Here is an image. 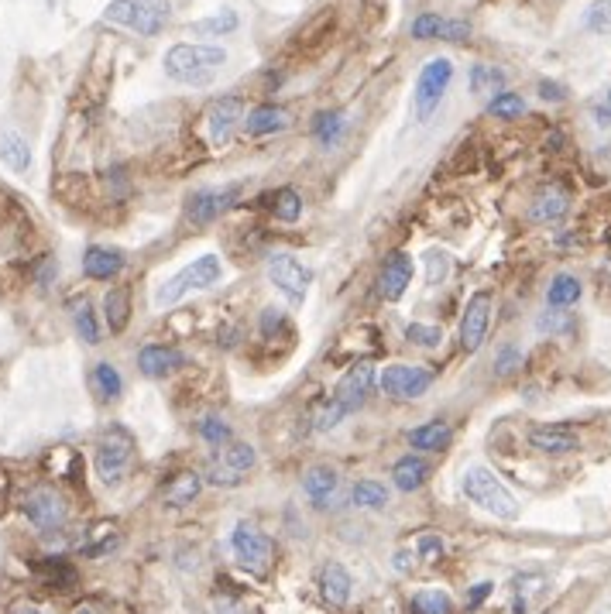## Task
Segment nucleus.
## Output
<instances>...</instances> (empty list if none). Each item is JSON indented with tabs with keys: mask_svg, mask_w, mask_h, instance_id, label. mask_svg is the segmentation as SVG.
Returning <instances> with one entry per match:
<instances>
[{
	"mask_svg": "<svg viewBox=\"0 0 611 614\" xmlns=\"http://www.w3.org/2000/svg\"><path fill=\"white\" fill-rule=\"evenodd\" d=\"M282 327H285L282 309H265V313H261V333H265V337H271V329H282Z\"/></svg>",
	"mask_w": 611,
	"mask_h": 614,
	"instance_id": "47",
	"label": "nucleus"
},
{
	"mask_svg": "<svg viewBox=\"0 0 611 614\" xmlns=\"http://www.w3.org/2000/svg\"><path fill=\"white\" fill-rule=\"evenodd\" d=\"M337 471H330V467H310L306 477H302V491L310 494L313 505H327L333 498V491H337Z\"/></svg>",
	"mask_w": 611,
	"mask_h": 614,
	"instance_id": "24",
	"label": "nucleus"
},
{
	"mask_svg": "<svg viewBox=\"0 0 611 614\" xmlns=\"http://www.w3.org/2000/svg\"><path fill=\"white\" fill-rule=\"evenodd\" d=\"M409 608H413V614H450L454 604L443 590H419Z\"/></svg>",
	"mask_w": 611,
	"mask_h": 614,
	"instance_id": "37",
	"label": "nucleus"
},
{
	"mask_svg": "<svg viewBox=\"0 0 611 614\" xmlns=\"http://www.w3.org/2000/svg\"><path fill=\"white\" fill-rule=\"evenodd\" d=\"M292 124V114L285 110V107H275V103H261L255 107L248 120H244V128L248 134H255V138H265V134H275V130H285Z\"/></svg>",
	"mask_w": 611,
	"mask_h": 614,
	"instance_id": "19",
	"label": "nucleus"
},
{
	"mask_svg": "<svg viewBox=\"0 0 611 614\" xmlns=\"http://www.w3.org/2000/svg\"><path fill=\"white\" fill-rule=\"evenodd\" d=\"M505 86V72L495 69V66H474L470 69V89L478 97H498Z\"/></svg>",
	"mask_w": 611,
	"mask_h": 614,
	"instance_id": "32",
	"label": "nucleus"
},
{
	"mask_svg": "<svg viewBox=\"0 0 611 614\" xmlns=\"http://www.w3.org/2000/svg\"><path fill=\"white\" fill-rule=\"evenodd\" d=\"M224 278V265L216 255H199L185 265L183 272H175L165 282V286L155 292V306H175L179 299H185L189 292H199V288H210Z\"/></svg>",
	"mask_w": 611,
	"mask_h": 614,
	"instance_id": "3",
	"label": "nucleus"
},
{
	"mask_svg": "<svg viewBox=\"0 0 611 614\" xmlns=\"http://www.w3.org/2000/svg\"><path fill=\"white\" fill-rule=\"evenodd\" d=\"M255 446L248 443H230L227 450H224V460L220 463H227L234 474H248L251 467H255Z\"/></svg>",
	"mask_w": 611,
	"mask_h": 614,
	"instance_id": "40",
	"label": "nucleus"
},
{
	"mask_svg": "<svg viewBox=\"0 0 611 614\" xmlns=\"http://www.w3.org/2000/svg\"><path fill=\"white\" fill-rule=\"evenodd\" d=\"M269 278H271V286L279 288L289 302H302L306 292H310V286H313V272H310L302 261H296L292 255H271Z\"/></svg>",
	"mask_w": 611,
	"mask_h": 614,
	"instance_id": "7",
	"label": "nucleus"
},
{
	"mask_svg": "<svg viewBox=\"0 0 611 614\" xmlns=\"http://www.w3.org/2000/svg\"><path fill=\"white\" fill-rule=\"evenodd\" d=\"M138 368H142L144 378H165L175 368H183V354L175 347H165V343H148L138 354Z\"/></svg>",
	"mask_w": 611,
	"mask_h": 614,
	"instance_id": "17",
	"label": "nucleus"
},
{
	"mask_svg": "<svg viewBox=\"0 0 611 614\" xmlns=\"http://www.w3.org/2000/svg\"><path fill=\"white\" fill-rule=\"evenodd\" d=\"M584 28L591 35H608L611 31V0H595L584 11Z\"/></svg>",
	"mask_w": 611,
	"mask_h": 614,
	"instance_id": "39",
	"label": "nucleus"
},
{
	"mask_svg": "<svg viewBox=\"0 0 611 614\" xmlns=\"http://www.w3.org/2000/svg\"><path fill=\"white\" fill-rule=\"evenodd\" d=\"M413 286V257L409 255H392L385 261L382 268V278H378V288H382V296L388 302H398L406 296V288Z\"/></svg>",
	"mask_w": 611,
	"mask_h": 614,
	"instance_id": "15",
	"label": "nucleus"
},
{
	"mask_svg": "<svg viewBox=\"0 0 611 614\" xmlns=\"http://www.w3.org/2000/svg\"><path fill=\"white\" fill-rule=\"evenodd\" d=\"M244 120V100L241 97H220L214 100L210 114H206V130H210V144L214 148H224L230 144V138L237 134Z\"/></svg>",
	"mask_w": 611,
	"mask_h": 614,
	"instance_id": "9",
	"label": "nucleus"
},
{
	"mask_svg": "<svg viewBox=\"0 0 611 614\" xmlns=\"http://www.w3.org/2000/svg\"><path fill=\"white\" fill-rule=\"evenodd\" d=\"M25 515H28L38 529L48 532V529H58V526L66 522V505H62V498H58L56 491L38 487V491H31L28 501H25Z\"/></svg>",
	"mask_w": 611,
	"mask_h": 614,
	"instance_id": "14",
	"label": "nucleus"
},
{
	"mask_svg": "<svg viewBox=\"0 0 611 614\" xmlns=\"http://www.w3.org/2000/svg\"><path fill=\"white\" fill-rule=\"evenodd\" d=\"M419 557H423V559H440L443 557L440 536H423V539H419Z\"/></svg>",
	"mask_w": 611,
	"mask_h": 614,
	"instance_id": "46",
	"label": "nucleus"
},
{
	"mask_svg": "<svg viewBox=\"0 0 611 614\" xmlns=\"http://www.w3.org/2000/svg\"><path fill=\"white\" fill-rule=\"evenodd\" d=\"M15 614H38L35 608H21V611H15Z\"/></svg>",
	"mask_w": 611,
	"mask_h": 614,
	"instance_id": "54",
	"label": "nucleus"
},
{
	"mask_svg": "<svg viewBox=\"0 0 611 614\" xmlns=\"http://www.w3.org/2000/svg\"><path fill=\"white\" fill-rule=\"evenodd\" d=\"M460 491H464L478 508H484L488 515H498V518H505V522H512L515 515H519V505H515L512 491L501 484L488 467H468V471H464V481H460Z\"/></svg>",
	"mask_w": 611,
	"mask_h": 614,
	"instance_id": "4",
	"label": "nucleus"
},
{
	"mask_svg": "<svg viewBox=\"0 0 611 614\" xmlns=\"http://www.w3.org/2000/svg\"><path fill=\"white\" fill-rule=\"evenodd\" d=\"M567 213V196L560 193V189H546L536 196V203L529 206V220L532 224H553L560 216Z\"/></svg>",
	"mask_w": 611,
	"mask_h": 614,
	"instance_id": "26",
	"label": "nucleus"
},
{
	"mask_svg": "<svg viewBox=\"0 0 611 614\" xmlns=\"http://www.w3.org/2000/svg\"><path fill=\"white\" fill-rule=\"evenodd\" d=\"M224 62H227V52L220 45H203V42L172 45L169 52H165V58H162L165 76H169L172 83L183 86H210Z\"/></svg>",
	"mask_w": 611,
	"mask_h": 614,
	"instance_id": "1",
	"label": "nucleus"
},
{
	"mask_svg": "<svg viewBox=\"0 0 611 614\" xmlns=\"http://www.w3.org/2000/svg\"><path fill=\"white\" fill-rule=\"evenodd\" d=\"M121 268H124V257H121V251H111V247H86V255H83V275L86 278L111 282Z\"/></svg>",
	"mask_w": 611,
	"mask_h": 614,
	"instance_id": "21",
	"label": "nucleus"
},
{
	"mask_svg": "<svg viewBox=\"0 0 611 614\" xmlns=\"http://www.w3.org/2000/svg\"><path fill=\"white\" fill-rule=\"evenodd\" d=\"M427 477H429V463L423 457H402L392 467V481H395L398 491H419V487L427 484Z\"/></svg>",
	"mask_w": 611,
	"mask_h": 614,
	"instance_id": "23",
	"label": "nucleus"
},
{
	"mask_svg": "<svg viewBox=\"0 0 611 614\" xmlns=\"http://www.w3.org/2000/svg\"><path fill=\"white\" fill-rule=\"evenodd\" d=\"M103 319L111 333H124L131 319V292L128 288H111L107 299H103Z\"/></svg>",
	"mask_w": 611,
	"mask_h": 614,
	"instance_id": "25",
	"label": "nucleus"
},
{
	"mask_svg": "<svg viewBox=\"0 0 611 614\" xmlns=\"http://www.w3.org/2000/svg\"><path fill=\"white\" fill-rule=\"evenodd\" d=\"M413 567V557L409 553H395V570H409Z\"/></svg>",
	"mask_w": 611,
	"mask_h": 614,
	"instance_id": "53",
	"label": "nucleus"
},
{
	"mask_svg": "<svg viewBox=\"0 0 611 614\" xmlns=\"http://www.w3.org/2000/svg\"><path fill=\"white\" fill-rule=\"evenodd\" d=\"M413 38H419V42H433V38L464 42V38H470V25H464V21H447V17L440 15H419L413 21Z\"/></svg>",
	"mask_w": 611,
	"mask_h": 614,
	"instance_id": "16",
	"label": "nucleus"
},
{
	"mask_svg": "<svg viewBox=\"0 0 611 614\" xmlns=\"http://www.w3.org/2000/svg\"><path fill=\"white\" fill-rule=\"evenodd\" d=\"M433 261H429V282H437V275L443 278V272H447V255H429Z\"/></svg>",
	"mask_w": 611,
	"mask_h": 614,
	"instance_id": "50",
	"label": "nucleus"
},
{
	"mask_svg": "<svg viewBox=\"0 0 611 614\" xmlns=\"http://www.w3.org/2000/svg\"><path fill=\"white\" fill-rule=\"evenodd\" d=\"M450 426L447 422H427V426H416L413 432H409V443L416 446V450H443V446L450 443Z\"/></svg>",
	"mask_w": 611,
	"mask_h": 614,
	"instance_id": "28",
	"label": "nucleus"
},
{
	"mask_svg": "<svg viewBox=\"0 0 611 614\" xmlns=\"http://www.w3.org/2000/svg\"><path fill=\"white\" fill-rule=\"evenodd\" d=\"M93 391H97L103 401L117 399V395L124 391V378L117 374L114 364H107V360H103V364H97V368H93Z\"/></svg>",
	"mask_w": 611,
	"mask_h": 614,
	"instance_id": "33",
	"label": "nucleus"
},
{
	"mask_svg": "<svg viewBox=\"0 0 611 614\" xmlns=\"http://www.w3.org/2000/svg\"><path fill=\"white\" fill-rule=\"evenodd\" d=\"M540 97H543V100L560 103L564 97H567V89H564L560 83H550V79H543V83H540Z\"/></svg>",
	"mask_w": 611,
	"mask_h": 614,
	"instance_id": "48",
	"label": "nucleus"
},
{
	"mask_svg": "<svg viewBox=\"0 0 611 614\" xmlns=\"http://www.w3.org/2000/svg\"><path fill=\"white\" fill-rule=\"evenodd\" d=\"M371 385H374V368H371L368 360H361V364H354L351 371L343 374L341 385L333 388V395H330V399L337 401L343 412L351 415V412H357V409L364 405Z\"/></svg>",
	"mask_w": 611,
	"mask_h": 614,
	"instance_id": "12",
	"label": "nucleus"
},
{
	"mask_svg": "<svg viewBox=\"0 0 611 614\" xmlns=\"http://www.w3.org/2000/svg\"><path fill=\"white\" fill-rule=\"evenodd\" d=\"M488 594H491V584H478V587H474V590H470L468 608H478V604H481V600L488 598Z\"/></svg>",
	"mask_w": 611,
	"mask_h": 614,
	"instance_id": "51",
	"label": "nucleus"
},
{
	"mask_svg": "<svg viewBox=\"0 0 611 614\" xmlns=\"http://www.w3.org/2000/svg\"><path fill=\"white\" fill-rule=\"evenodd\" d=\"M199 487H203V477H199V474H175L169 484H165V505L183 508V505H189V501L196 498Z\"/></svg>",
	"mask_w": 611,
	"mask_h": 614,
	"instance_id": "27",
	"label": "nucleus"
},
{
	"mask_svg": "<svg viewBox=\"0 0 611 614\" xmlns=\"http://www.w3.org/2000/svg\"><path fill=\"white\" fill-rule=\"evenodd\" d=\"M237 25H241V17L234 15V11H220V15H214V17L193 21V25H189V31H193V35H210V38H224V35H234V31H237Z\"/></svg>",
	"mask_w": 611,
	"mask_h": 614,
	"instance_id": "31",
	"label": "nucleus"
},
{
	"mask_svg": "<svg viewBox=\"0 0 611 614\" xmlns=\"http://www.w3.org/2000/svg\"><path fill=\"white\" fill-rule=\"evenodd\" d=\"M343 409L337 405V401L330 399L323 409H320V415H316V429H333V426H341V419H343Z\"/></svg>",
	"mask_w": 611,
	"mask_h": 614,
	"instance_id": "45",
	"label": "nucleus"
},
{
	"mask_svg": "<svg viewBox=\"0 0 611 614\" xmlns=\"http://www.w3.org/2000/svg\"><path fill=\"white\" fill-rule=\"evenodd\" d=\"M42 573H45V580L56 584L58 590H72V587H76V570H72L69 563H62V559H48L42 567Z\"/></svg>",
	"mask_w": 611,
	"mask_h": 614,
	"instance_id": "41",
	"label": "nucleus"
},
{
	"mask_svg": "<svg viewBox=\"0 0 611 614\" xmlns=\"http://www.w3.org/2000/svg\"><path fill=\"white\" fill-rule=\"evenodd\" d=\"M199 436H203L210 446H227L230 443V426L224 422V419H216V415H206V419L199 422Z\"/></svg>",
	"mask_w": 611,
	"mask_h": 614,
	"instance_id": "42",
	"label": "nucleus"
},
{
	"mask_svg": "<svg viewBox=\"0 0 611 614\" xmlns=\"http://www.w3.org/2000/svg\"><path fill=\"white\" fill-rule=\"evenodd\" d=\"M72 323H76V333H79V337H83L86 343H100L97 316H93V306H90L86 299L72 306Z\"/></svg>",
	"mask_w": 611,
	"mask_h": 614,
	"instance_id": "36",
	"label": "nucleus"
},
{
	"mask_svg": "<svg viewBox=\"0 0 611 614\" xmlns=\"http://www.w3.org/2000/svg\"><path fill=\"white\" fill-rule=\"evenodd\" d=\"M515 360H519V350H512V347H505V350H501V358H498V374H509L512 371V364Z\"/></svg>",
	"mask_w": 611,
	"mask_h": 614,
	"instance_id": "49",
	"label": "nucleus"
},
{
	"mask_svg": "<svg viewBox=\"0 0 611 614\" xmlns=\"http://www.w3.org/2000/svg\"><path fill=\"white\" fill-rule=\"evenodd\" d=\"M378 385L392 399H419L433 385V371L419 368V364H388L378 378Z\"/></svg>",
	"mask_w": 611,
	"mask_h": 614,
	"instance_id": "8",
	"label": "nucleus"
},
{
	"mask_svg": "<svg viewBox=\"0 0 611 614\" xmlns=\"http://www.w3.org/2000/svg\"><path fill=\"white\" fill-rule=\"evenodd\" d=\"M237 200H241V186L199 189V193H193V200H189V220H193L196 227H206V224H214L216 216L224 213V210H230Z\"/></svg>",
	"mask_w": 611,
	"mask_h": 614,
	"instance_id": "10",
	"label": "nucleus"
},
{
	"mask_svg": "<svg viewBox=\"0 0 611 614\" xmlns=\"http://www.w3.org/2000/svg\"><path fill=\"white\" fill-rule=\"evenodd\" d=\"M608 110H611V89H608Z\"/></svg>",
	"mask_w": 611,
	"mask_h": 614,
	"instance_id": "56",
	"label": "nucleus"
},
{
	"mask_svg": "<svg viewBox=\"0 0 611 614\" xmlns=\"http://www.w3.org/2000/svg\"><path fill=\"white\" fill-rule=\"evenodd\" d=\"M206 481H210V484H216V487H237V484H241V474H234L227 463H210Z\"/></svg>",
	"mask_w": 611,
	"mask_h": 614,
	"instance_id": "44",
	"label": "nucleus"
},
{
	"mask_svg": "<svg viewBox=\"0 0 611 614\" xmlns=\"http://www.w3.org/2000/svg\"><path fill=\"white\" fill-rule=\"evenodd\" d=\"M320 587H323V598H327L333 608H343V604L351 600V573L343 570L341 563H327V567H323Z\"/></svg>",
	"mask_w": 611,
	"mask_h": 614,
	"instance_id": "22",
	"label": "nucleus"
},
{
	"mask_svg": "<svg viewBox=\"0 0 611 614\" xmlns=\"http://www.w3.org/2000/svg\"><path fill=\"white\" fill-rule=\"evenodd\" d=\"M488 114L498 117V120H515V117L526 114V100L519 97V93H498V97H491L488 100Z\"/></svg>",
	"mask_w": 611,
	"mask_h": 614,
	"instance_id": "34",
	"label": "nucleus"
},
{
	"mask_svg": "<svg viewBox=\"0 0 611 614\" xmlns=\"http://www.w3.org/2000/svg\"><path fill=\"white\" fill-rule=\"evenodd\" d=\"M134 457V432L128 426H107L97 440V471L103 484H121Z\"/></svg>",
	"mask_w": 611,
	"mask_h": 614,
	"instance_id": "5",
	"label": "nucleus"
},
{
	"mask_svg": "<svg viewBox=\"0 0 611 614\" xmlns=\"http://www.w3.org/2000/svg\"><path fill=\"white\" fill-rule=\"evenodd\" d=\"M169 17H172V0H114L103 11V21L138 31V35H148V38L162 35L165 25H169Z\"/></svg>",
	"mask_w": 611,
	"mask_h": 614,
	"instance_id": "2",
	"label": "nucleus"
},
{
	"mask_svg": "<svg viewBox=\"0 0 611 614\" xmlns=\"http://www.w3.org/2000/svg\"><path fill=\"white\" fill-rule=\"evenodd\" d=\"M595 117H597V124H601V128H611V110H608V107H597Z\"/></svg>",
	"mask_w": 611,
	"mask_h": 614,
	"instance_id": "52",
	"label": "nucleus"
},
{
	"mask_svg": "<svg viewBox=\"0 0 611 614\" xmlns=\"http://www.w3.org/2000/svg\"><path fill=\"white\" fill-rule=\"evenodd\" d=\"M388 487L378 481H357L354 484V505L357 508H385L388 505Z\"/></svg>",
	"mask_w": 611,
	"mask_h": 614,
	"instance_id": "35",
	"label": "nucleus"
},
{
	"mask_svg": "<svg viewBox=\"0 0 611 614\" xmlns=\"http://www.w3.org/2000/svg\"><path fill=\"white\" fill-rule=\"evenodd\" d=\"M529 446L540 450V453H574V450H581V440L570 429L543 426L529 432Z\"/></svg>",
	"mask_w": 611,
	"mask_h": 614,
	"instance_id": "20",
	"label": "nucleus"
},
{
	"mask_svg": "<svg viewBox=\"0 0 611 614\" xmlns=\"http://www.w3.org/2000/svg\"><path fill=\"white\" fill-rule=\"evenodd\" d=\"M406 337H409L413 343H419V347H440L443 329L427 327V323H409V327H406Z\"/></svg>",
	"mask_w": 611,
	"mask_h": 614,
	"instance_id": "43",
	"label": "nucleus"
},
{
	"mask_svg": "<svg viewBox=\"0 0 611 614\" xmlns=\"http://www.w3.org/2000/svg\"><path fill=\"white\" fill-rule=\"evenodd\" d=\"M275 216L282 220V224H296L299 216H302V196H299L296 189H279L275 193Z\"/></svg>",
	"mask_w": 611,
	"mask_h": 614,
	"instance_id": "38",
	"label": "nucleus"
},
{
	"mask_svg": "<svg viewBox=\"0 0 611 614\" xmlns=\"http://www.w3.org/2000/svg\"><path fill=\"white\" fill-rule=\"evenodd\" d=\"M0 161H4L11 172H28L31 169L28 138H25L17 128H11V124H4V128H0Z\"/></svg>",
	"mask_w": 611,
	"mask_h": 614,
	"instance_id": "18",
	"label": "nucleus"
},
{
	"mask_svg": "<svg viewBox=\"0 0 611 614\" xmlns=\"http://www.w3.org/2000/svg\"><path fill=\"white\" fill-rule=\"evenodd\" d=\"M491 296L488 292H478V296H470L468 309H464V319H460V347L474 354L478 347L484 343L488 337V323H491Z\"/></svg>",
	"mask_w": 611,
	"mask_h": 614,
	"instance_id": "11",
	"label": "nucleus"
},
{
	"mask_svg": "<svg viewBox=\"0 0 611 614\" xmlns=\"http://www.w3.org/2000/svg\"><path fill=\"white\" fill-rule=\"evenodd\" d=\"M577 299H581V282L567 272L556 275L553 282H550V288H546V302H550L553 309H567V306H574Z\"/></svg>",
	"mask_w": 611,
	"mask_h": 614,
	"instance_id": "29",
	"label": "nucleus"
},
{
	"mask_svg": "<svg viewBox=\"0 0 611 614\" xmlns=\"http://www.w3.org/2000/svg\"><path fill=\"white\" fill-rule=\"evenodd\" d=\"M343 130H347V120H343L341 110H327V114H320L313 120V138L323 148H333L343 138Z\"/></svg>",
	"mask_w": 611,
	"mask_h": 614,
	"instance_id": "30",
	"label": "nucleus"
},
{
	"mask_svg": "<svg viewBox=\"0 0 611 614\" xmlns=\"http://www.w3.org/2000/svg\"><path fill=\"white\" fill-rule=\"evenodd\" d=\"M76 614H93V611H90V608H79V611H76Z\"/></svg>",
	"mask_w": 611,
	"mask_h": 614,
	"instance_id": "55",
	"label": "nucleus"
},
{
	"mask_svg": "<svg viewBox=\"0 0 611 614\" xmlns=\"http://www.w3.org/2000/svg\"><path fill=\"white\" fill-rule=\"evenodd\" d=\"M450 79H454V62L447 56L429 58L419 79H416V93H413V107H416V120H429L433 110L440 107L443 93L450 89Z\"/></svg>",
	"mask_w": 611,
	"mask_h": 614,
	"instance_id": "6",
	"label": "nucleus"
},
{
	"mask_svg": "<svg viewBox=\"0 0 611 614\" xmlns=\"http://www.w3.org/2000/svg\"><path fill=\"white\" fill-rule=\"evenodd\" d=\"M230 546H234V553L241 559L244 567H251V570H265L271 559V543L265 532H258L251 522H237V529L230 536Z\"/></svg>",
	"mask_w": 611,
	"mask_h": 614,
	"instance_id": "13",
	"label": "nucleus"
}]
</instances>
